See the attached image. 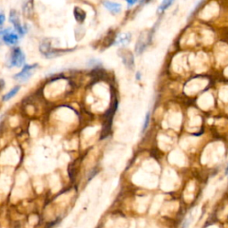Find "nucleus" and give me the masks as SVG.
I'll return each instance as SVG.
<instances>
[{"mask_svg": "<svg viewBox=\"0 0 228 228\" xmlns=\"http://www.w3.org/2000/svg\"><path fill=\"white\" fill-rule=\"evenodd\" d=\"M189 225H190V219L187 218V219H185V221L183 222V224H182V226H181V228H188Z\"/></svg>", "mask_w": 228, "mask_h": 228, "instance_id": "obj_12", "label": "nucleus"}, {"mask_svg": "<svg viewBox=\"0 0 228 228\" xmlns=\"http://www.w3.org/2000/svg\"><path fill=\"white\" fill-rule=\"evenodd\" d=\"M127 1V3H128V5L129 7H131V6H134L135 4L137 2V0H126Z\"/></svg>", "mask_w": 228, "mask_h": 228, "instance_id": "obj_14", "label": "nucleus"}, {"mask_svg": "<svg viewBox=\"0 0 228 228\" xmlns=\"http://www.w3.org/2000/svg\"><path fill=\"white\" fill-rule=\"evenodd\" d=\"M3 40L7 45H14L18 42V35L12 32L9 29L3 31Z\"/></svg>", "mask_w": 228, "mask_h": 228, "instance_id": "obj_5", "label": "nucleus"}, {"mask_svg": "<svg viewBox=\"0 0 228 228\" xmlns=\"http://www.w3.org/2000/svg\"><path fill=\"white\" fill-rule=\"evenodd\" d=\"M103 6L106 7L112 14H116L121 13V8H122L121 4L116 3V2H112V1H110V0H104L103 2Z\"/></svg>", "mask_w": 228, "mask_h": 228, "instance_id": "obj_6", "label": "nucleus"}, {"mask_svg": "<svg viewBox=\"0 0 228 228\" xmlns=\"http://www.w3.org/2000/svg\"><path fill=\"white\" fill-rule=\"evenodd\" d=\"M38 67V64H32V65H28L26 64L22 71L17 73L16 75H14V79L16 80L21 81V82H24V81H27L31 76H32V73H33V71Z\"/></svg>", "mask_w": 228, "mask_h": 228, "instance_id": "obj_1", "label": "nucleus"}, {"mask_svg": "<svg viewBox=\"0 0 228 228\" xmlns=\"http://www.w3.org/2000/svg\"><path fill=\"white\" fill-rule=\"evenodd\" d=\"M175 0H162L160 5V7H158V10H157V14H161L162 13H164L168 7H170L173 3H174Z\"/></svg>", "mask_w": 228, "mask_h": 228, "instance_id": "obj_9", "label": "nucleus"}, {"mask_svg": "<svg viewBox=\"0 0 228 228\" xmlns=\"http://www.w3.org/2000/svg\"><path fill=\"white\" fill-rule=\"evenodd\" d=\"M226 176H228V166L226 167Z\"/></svg>", "mask_w": 228, "mask_h": 228, "instance_id": "obj_15", "label": "nucleus"}, {"mask_svg": "<svg viewBox=\"0 0 228 228\" xmlns=\"http://www.w3.org/2000/svg\"><path fill=\"white\" fill-rule=\"evenodd\" d=\"M5 20H6V18H5V14L0 13V26L5 22Z\"/></svg>", "mask_w": 228, "mask_h": 228, "instance_id": "obj_13", "label": "nucleus"}, {"mask_svg": "<svg viewBox=\"0 0 228 228\" xmlns=\"http://www.w3.org/2000/svg\"><path fill=\"white\" fill-rule=\"evenodd\" d=\"M73 14L74 17H75V20L77 21L78 22H80V23H82V22L85 21L86 16H87L86 12L79 7H76L74 8Z\"/></svg>", "mask_w": 228, "mask_h": 228, "instance_id": "obj_8", "label": "nucleus"}, {"mask_svg": "<svg viewBox=\"0 0 228 228\" xmlns=\"http://www.w3.org/2000/svg\"><path fill=\"white\" fill-rule=\"evenodd\" d=\"M131 39V34L128 32V33H122L120 34L117 39H115L114 44L116 46H126L130 42Z\"/></svg>", "mask_w": 228, "mask_h": 228, "instance_id": "obj_7", "label": "nucleus"}, {"mask_svg": "<svg viewBox=\"0 0 228 228\" xmlns=\"http://www.w3.org/2000/svg\"><path fill=\"white\" fill-rule=\"evenodd\" d=\"M9 21L13 23V25H14V28H15L16 31L20 34V35H23V34L25 33V31H24V28L22 27V25L21 24L19 16H18V14H17V13H16L14 10H12V11H11L10 15H9Z\"/></svg>", "mask_w": 228, "mask_h": 228, "instance_id": "obj_4", "label": "nucleus"}, {"mask_svg": "<svg viewBox=\"0 0 228 228\" xmlns=\"http://www.w3.org/2000/svg\"><path fill=\"white\" fill-rule=\"evenodd\" d=\"M150 116H151V113L148 112L147 113H146V115H145V120H144V126H143V129H142V131H143V132H144V131L146 130L148 125H149V122H150Z\"/></svg>", "mask_w": 228, "mask_h": 228, "instance_id": "obj_11", "label": "nucleus"}, {"mask_svg": "<svg viewBox=\"0 0 228 228\" xmlns=\"http://www.w3.org/2000/svg\"><path fill=\"white\" fill-rule=\"evenodd\" d=\"M120 55L123 60V63L128 68V69H133L134 67V55L129 50L122 49L120 50Z\"/></svg>", "mask_w": 228, "mask_h": 228, "instance_id": "obj_3", "label": "nucleus"}, {"mask_svg": "<svg viewBox=\"0 0 228 228\" xmlns=\"http://www.w3.org/2000/svg\"><path fill=\"white\" fill-rule=\"evenodd\" d=\"M19 90H20V86H16V87H14L13 89H11L7 94H5L4 95V97H3V100L4 101H8L10 100L11 98H13L15 94H17L18 92H19Z\"/></svg>", "mask_w": 228, "mask_h": 228, "instance_id": "obj_10", "label": "nucleus"}, {"mask_svg": "<svg viewBox=\"0 0 228 228\" xmlns=\"http://www.w3.org/2000/svg\"><path fill=\"white\" fill-rule=\"evenodd\" d=\"M24 61H25V55L22 53V51L19 47H15L11 55V60H10L11 66L21 67L24 63Z\"/></svg>", "mask_w": 228, "mask_h": 228, "instance_id": "obj_2", "label": "nucleus"}]
</instances>
